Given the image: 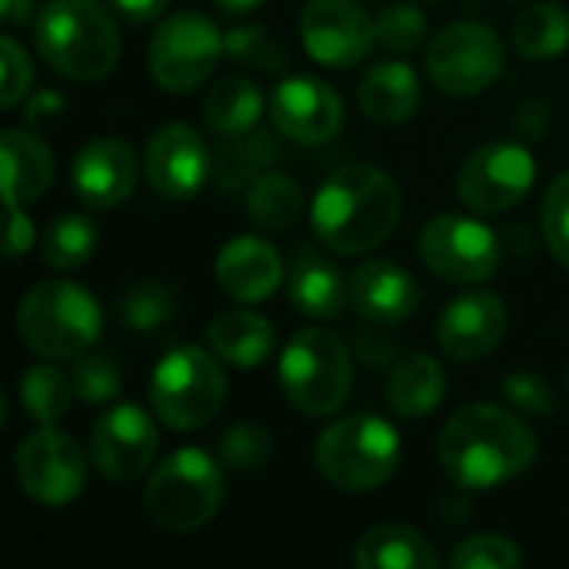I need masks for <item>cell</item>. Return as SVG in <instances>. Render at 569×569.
Returning <instances> with one entry per match:
<instances>
[{
    "label": "cell",
    "mask_w": 569,
    "mask_h": 569,
    "mask_svg": "<svg viewBox=\"0 0 569 569\" xmlns=\"http://www.w3.org/2000/svg\"><path fill=\"white\" fill-rule=\"evenodd\" d=\"M437 453L457 487L493 490L533 467L537 437L517 413L493 403H470L447 420Z\"/></svg>",
    "instance_id": "1"
},
{
    "label": "cell",
    "mask_w": 569,
    "mask_h": 569,
    "mask_svg": "<svg viewBox=\"0 0 569 569\" xmlns=\"http://www.w3.org/2000/svg\"><path fill=\"white\" fill-rule=\"evenodd\" d=\"M403 213L400 187L390 173L370 163H350L333 170L310 207L317 237L347 257L380 247Z\"/></svg>",
    "instance_id": "2"
},
{
    "label": "cell",
    "mask_w": 569,
    "mask_h": 569,
    "mask_svg": "<svg viewBox=\"0 0 569 569\" xmlns=\"http://www.w3.org/2000/svg\"><path fill=\"white\" fill-rule=\"evenodd\" d=\"M40 57L70 80H100L120 60V30L100 0H53L33 23Z\"/></svg>",
    "instance_id": "3"
},
{
    "label": "cell",
    "mask_w": 569,
    "mask_h": 569,
    "mask_svg": "<svg viewBox=\"0 0 569 569\" xmlns=\"http://www.w3.org/2000/svg\"><path fill=\"white\" fill-rule=\"evenodd\" d=\"M400 453L393 423L383 417L353 413L320 433L313 460L330 487L343 493H370L397 473Z\"/></svg>",
    "instance_id": "4"
},
{
    "label": "cell",
    "mask_w": 569,
    "mask_h": 569,
    "mask_svg": "<svg viewBox=\"0 0 569 569\" xmlns=\"http://www.w3.org/2000/svg\"><path fill=\"white\" fill-rule=\"evenodd\" d=\"M17 333L43 360H73L97 343L100 307L70 280H43L20 300Z\"/></svg>",
    "instance_id": "5"
},
{
    "label": "cell",
    "mask_w": 569,
    "mask_h": 569,
    "mask_svg": "<svg viewBox=\"0 0 569 569\" xmlns=\"http://www.w3.org/2000/svg\"><path fill=\"white\" fill-rule=\"evenodd\" d=\"M223 503V470L207 450L183 447L157 463L143 490L147 517L170 533L207 527Z\"/></svg>",
    "instance_id": "6"
},
{
    "label": "cell",
    "mask_w": 569,
    "mask_h": 569,
    "mask_svg": "<svg viewBox=\"0 0 569 569\" xmlns=\"http://www.w3.org/2000/svg\"><path fill=\"white\" fill-rule=\"evenodd\" d=\"M227 400V377L217 353L203 347L170 350L150 377L153 413L170 430H200L207 427Z\"/></svg>",
    "instance_id": "7"
},
{
    "label": "cell",
    "mask_w": 569,
    "mask_h": 569,
    "mask_svg": "<svg viewBox=\"0 0 569 569\" xmlns=\"http://www.w3.org/2000/svg\"><path fill=\"white\" fill-rule=\"evenodd\" d=\"M353 360L330 330H300L280 357V390L303 417H330L343 407Z\"/></svg>",
    "instance_id": "8"
},
{
    "label": "cell",
    "mask_w": 569,
    "mask_h": 569,
    "mask_svg": "<svg viewBox=\"0 0 569 569\" xmlns=\"http://www.w3.org/2000/svg\"><path fill=\"white\" fill-rule=\"evenodd\" d=\"M427 73L437 90L450 97H477L503 73V43L493 27L480 20H457L443 27L427 50Z\"/></svg>",
    "instance_id": "9"
},
{
    "label": "cell",
    "mask_w": 569,
    "mask_h": 569,
    "mask_svg": "<svg viewBox=\"0 0 569 569\" xmlns=\"http://www.w3.org/2000/svg\"><path fill=\"white\" fill-rule=\"evenodd\" d=\"M220 53H223V33L217 30V23L197 10H180L157 27L147 63H150V77L163 90L187 93L213 73Z\"/></svg>",
    "instance_id": "10"
},
{
    "label": "cell",
    "mask_w": 569,
    "mask_h": 569,
    "mask_svg": "<svg viewBox=\"0 0 569 569\" xmlns=\"http://www.w3.org/2000/svg\"><path fill=\"white\" fill-rule=\"evenodd\" d=\"M420 260L447 283H483L500 267V240L473 217L440 213L420 230Z\"/></svg>",
    "instance_id": "11"
},
{
    "label": "cell",
    "mask_w": 569,
    "mask_h": 569,
    "mask_svg": "<svg viewBox=\"0 0 569 569\" xmlns=\"http://www.w3.org/2000/svg\"><path fill=\"white\" fill-rule=\"evenodd\" d=\"M537 180V160L523 143L490 140L480 143L457 177L460 200L477 213L513 210Z\"/></svg>",
    "instance_id": "12"
},
{
    "label": "cell",
    "mask_w": 569,
    "mask_h": 569,
    "mask_svg": "<svg viewBox=\"0 0 569 569\" xmlns=\"http://www.w3.org/2000/svg\"><path fill=\"white\" fill-rule=\"evenodd\" d=\"M13 473L30 500L43 507H63L73 503L87 487V453L73 437L40 427L17 447Z\"/></svg>",
    "instance_id": "13"
},
{
    "label": "cell",
    "mask_w": 569,
    "mask_h": 569,
    "mask_svg": "<svg viewBox=\"0 0 569 569\" xmlns=\"http://www.w3.org/2000/svg\"><path fill=\"white\" fill-rule=\"evenodd\" d=\"M300 37L317 63L347 70L373 50L377 20L357 0H310L300 13Z\"/></svg>",
    "instance_id": "14"
},
{
    "label": "cell",
    "mask_w": 569,
    "mask_h": 569,
    "mask_svg": "<svg viewBox=\"0 0 569 569\" xmlns=\"http://www.w3.org/2000/svg\"><path fill=\"white\" fill-rule=\"evenodd\" d=\"M157 457V427L133 403L110 407L90 430V463L113 483H130L147 473Z\"/></svg>",
    "instance_id": "15"
},
{
    "label": "cell",
    "mask_w": 569,
    "mask_h": 569,
    "mask_svg": "<svg viewBox=\"0 0 569 569\" xmlns=\"http://www.w3.org/2000/svg\"><path fill=\"white\" fill-rule=\"evenodd\" d=\"M270 120L293 143H327L343 127V100L320 77H287L270 93Z\"/></svg>",
    "instance_id": "16"
},
{
    "label": "cell",
    "mask_w": 569,
    "mask_h": 569,
    "mask_svg": "<svg viewBox=\"0 0 569 569\" xmlns=\"http://www.w3.org/2000/svg\"><path fill=\"white\" fill-rule=\"evenodd\" d=\"M147 177L163 200H190L213 177V153L187 123H163L147 143Z\"/></svg>",
    "instance_id": "17"
},
{
    "label": "cell",
    "mask_w": 569,
    "mask_h": 569,
    "mask_svg": "<svg viewBox=\"0 0 569 569\" xmlns=\"http://www.w3.org/2000/svg\"><path fill=\"white\" fill-rule=\"evenodd\" d=\"M507 323L510 317H507L503 300L497 293L477 290V293L457 297L443 310L437 323V340L443 353L453 357L457 363H477L503 343Z\"/></svg>",
    "instance_id": "18"
},
{
    "label": "cell",
    "mask_w": 569,
    "mask_h": 569,
    "mask_svg": "<svg viewBox=\"0 0 569 569\" xmlns=\"http://www.w3.org/2000/svg\"><path fill=\"white\" fill-rule=\"evenodd\" d=\"M70 180L90 210L120 207L137 187V153L120 137H97L77 150Z\"/></svg>",
    "instance_id": "19"
},
{
    "label": "cell",
    "mask_w": 569,
    "mask_h": 569,
    "mask_svg": "<svg viewBox=\"0 0 569 569\" xmlns=\"http://www.w3.org/2000/svg\"><path fill=\"white\" fill-rule=\"evenodd\" d=\"M417 303L420 287L413 273L393 260H367L350 273V307L377 327L410 320Z\"/></svg>",
    "instance_id": "20"
},
{
    "label": "cell",
    "mask_w": 569,
    "mask_h": 569,
    "mask_svg": "<svg viewBox=\"0 0 569 569\" xmlns=\"http://www.w3.org/2000/svg\"><path fill=\"white\" fill-rule=\"evenodd\" d=\"M217 283L237 303H260L283 283V260L263 237H233L213 263Z\"/></svg>",
    "instance_id": "21"
},
{
    "label": "cell",
    "mask_w": 569,
    "mask_h": 569,
    "mask_svg": "<svg viewBox=\"0 0 569 569\" xmlns=\"http://www.w3.org/2000/svg\"><path fill=\"white\" fill-rule=\"evenodd\" d=\"M287 297L293 310L310 320H337L350 303V280H343L323 253L303 243L287 273Z\"/></svg>",
    "instance_id": "22"
},
{
    "label": "cell",
    "mask_w": 569,
    "mask_h": 569,
    "mask_svg": "<svg viewBox=\"0 0 569 569\" xmlns=\"http://www.w3.org/2000/svg\"><path fill=\"white\" fill-rule=\"evenodd\" d=\"M360 110L383 127H397L407 123L417 107H420V77L410 63L400 60H383L373 63L357 90Z\"/></svg>",
    "instance_id": "23"
},
{
    "label": "cell",
    "mask_w": 569,
    "mask_h": 569,
    "mask_svg": "<svg viewBox=\"0 0 569 569\" xmlns=\"http://www.w3.org/2000/svg\"><path fill=\"white\" fill-rule=\"evenodd\" d=\"M0 150H3V200H7V207L40 200L47 193V187L53 183V170H57L50 147L27 130H3Z\"/></svg>",
    "instance_id": "24"
},
{
    "label": "cell",
    "mask_w": 569,
    "mask_h": 569,
    "mask_svg": "<svg viewBox=\"0 0 569 569\" xmlns=\"http://www.w3.org/2000/svg\"><path fill=\"white\" fill-rule=\"evenodd\" d=\"M353 560L360 569H437L440 557L433 550V543L400 523H380L373 530H367L357 547H353Z\"/></svg>",
    "instance_id": "25"
},
{
    "label": "cell",
    "mask_w": 569,
    "mask_h": 569,
    "mask_svg": "<svg viewBox=\"0 0 569 569\" xmlns=\"http://www.w3.org/2000/svg\"><path fill=\"white\" fill-rule=\"evenodd\" d=\"M443 397H447V373L433 357L410 353L393 367L387 383V403L403 420L430 417L443 403Z\"/></svg>",
    "instance_id": "26"
},
{
    "label": "cell",
    "mask_w": 569,
    "mask_h": 569,
    "mask_svg": "<svg viewBox=\"0 0 569 569\" xmlns=\"http://www.w3.org/2000/svg\"><path fill=\"white\" fill-rule=\"evenodd\" d=\"M207 343L210 350L230 363V367H260L270 350H273V323L253 310H230L220 313L210 327H207Z\"/></svg>",
    "instance_id": "27"
},
{
    "label": "cell",
    "mask_w": 569,
    "mask_h": 569,
    "mask_svg": "<svg viewBox=\"0 0 569 569\" xmlns=\"http://www.w3.org/2000/svg\"><path fill=\"white\" fill-rule=\"evenodd\" d=\"M260 113H263V93L247 77H227L213 83L203 97V117L223 137L250 133Z\"/></svg>",
    "instance_id": "28"
},
{
    "label": "cell",
    "mask_w": 569,
    "mask_h": 569,
    "mask_svg": "<svg viewBox=\"0 0 569 569\" xmlns=\"http://www.w3.org/2000/svg\"><path fill=\"white\" fill-rule=\"evenodd\" d=\"M277 147L267 133H237L233 140L220 143L213 153V180L223 193H237L250 187L260 173H267Z\"/></svg>",
    "instance_id": "29"
},
{
    "label": "cell",
    "mask_w": 569,
    "mask_h": 569,
    "mask_svg": "<svg viewBox=\"0 0 569 569\" xmlns=\"http://www.w3.org/2000/svg\"><path fill=\"white\" fill-rule=\"evenodd\" d=\"M247 213L257 227H263L270 233H283L300 220L303 193L290 177L267 170L247 187Z\"/></svg>",
    "instance_id": "30"
},
{
    "label": "cell",
    "mask_w": 569,
    "mask_h": 569,
    "mask_svg": "<svg viewBox=\"0 0 569 569\" xmlns=\"http://www.w3.org/2000/svg\"><path fill=\"white\" fill-rule=\"evenodd\" d=\"M513 47L527 60H553L569 50V10L563 3H537L513 23Z\"/></svg>",
    "instance_id": "31"
},
{
    "label": "cell",
    "mask_w": 569,
    "mask_h": 569,
    "mask_svg": "<svg viewBox=\"0 0 569 569\" xmlns=\"http://www.w3.org/2000/svg\"><path fill=\"white\" fill-rule=\"evenodd\" d=\"M73 397H77V390H73L70 370L63 373L50 363H37V367L23 370V377H20L23 413L30 420H37L40 427H53L57 420H63Z\"/></svg>",
    "instance_id": "32"
},
{
    "label": "cell",
    "mask_w": 569,
    "mask_h": 569,
    "mask_svg": "<svg viewBox=\"0 0 569 569\" xmlns=\"http://www.w3.org/2000/svg\"><path fill=\"white\" fill-rule=\"evenodd\" d=\"M97 240H100V233H97L90 217L63 213L60 220H53L43 230L40 253H43V263L53 267V270H77L93 257Z\"/></svg>",
    "instance_id": "33"
},
{
    "label": "cell",
    "mask_w": 569,
    "mask_h": 569,
    "mask_svg": "<svg viewBox=\"0 0 569 569\" xmlns=\"http://www.w3.org/2000/svg\"><path fill=\"white\" fill-rule=\"evenodd\" d=\"M220 463L230 467V470H240V473H253L260 470L270 453H273V443H270V430L260 427V423H237L230 427L223 437H220Z\"/></svg>",
    "instance_id": "34"
},
{
    "label": "cell",
    "mask_w": 569,
    "mask_h": 569,
    "mask_svg": "<svg viewBox=\"0 0 569 569\" xmlns=\"http://www.w3.org/2000/svg\"><path fill=\"white\" fill-rule=\"evenodd\" d=\"M120 317H123V323L133 333H153V330L170 323V317H173V293L163 283H137L123 297Z\"/></svg>",
    "instance_id": "35"
},
{
    "label": "cell",
    "mask_w": 569,
    "mask_h": 569,
    "mask_svg": "<svg viewBox=\"0 0 569 569\" xmlns=\"http://www.w3.org/2000/svg\"><path fill=\"white\" fill-rule=\"evenodd\" d=\"M223 53L230 60L257 67V70H280L283 67V47L260 23H240L230 33H223Z\"/></svg>",
    "instance_id": "36"
},
{
    "label": "cell",
    "mask_w": 569,
    "mask_h": 569,
    "mask_svg": "<svg viewBox=\"0 0 569 569\" xmlns=\"http://www.w3.org/2000/svg\"><path fill=\"white\" fill-rule=\"evenodd\" d=\"M427 40V17L417 3H393L377 17V43L393 53H413Z\"/></svg>",
    "instance_id": "37"
},
{
    "label": "cell",
    "mask_w": 569,
    "mask_h": 569,
    "mask_svg": "<svg viewBox=\"0 0 569 569\" xmlns=\"http://www.w3.org/2000/svg\"><path fill=\"white\" fill-rule=\"evenodd\" d=\"M70 380L83 403H107L120 393L123 380L113 360L100 353H80L70 360Z\"/></svg>",
    "instance_id": "38"
},
{
    "label": "cell",
    "mask_w": 569,
    "mask_h": 569,
    "mask_svg": "<svg viewBox=\"0 0 569 569\" xmlns=\"http://www.w3.org/2000/svg\"><path fill=\"white\" fill-rule=\"evenodd\" d=\"M450 563L457 569H517L523 563V553L517 550L513 540L507 537H497V533H480V537H470L463 540Z\"/></svg>",
    "instance_id": "39"
},
{
    "label": "cell",
    "mask_w": 569,
    "mask_h": 569,
    "mask_svg": "<svg viewBox=\"0 0 569 569\" xmlns=\"http://www.w3.org/2000/svg\"><path fill=\"white\" fill-rule=\"evenodd\" d=\"M543 237L550 253L569 267V170L553 180L543 197Z\"/></svg>",
    "instance_id": "40"
},
{
    "label": "cell",
    "mask_w": 569,
    "mask_h": 569,
    "mask_svg": "<svg viewBox=\"0 0 569 569\" xmlns=\"http://www.w3.org/2000/svg\"><path fill=\"white\" fill-rule=\"evenodd\" d=\"M500 393H503V400H507L513 410H520V413H527V417H550V413H553V390H550V383H547L543 377H537V373L520 370V373L503 377Z\"/></svg>",
    "instance_id": "41"
},
{
    "label": "cell",
    "mask_w": 569,
    "mask_h": 569,
    "mask_svg": "<svg viewBox=\"0 0 569 569\" xmlns=\"http://www.w3.org/2000/svg\"><path fill=\"white\" fill-rule=\"evenodd\" d=\"M0 57H3V90H0V107H17L27 90H30V80H33V70H30V60H27V50L13 40V37H3L0 40Z\"/></svg>",
    "instance_id": "42"
},
{
    "label": "cell",
    "mask_w": 569,
    "mask_h": 569,
    "mask_svg": "<svg viewBox=\"0 0 569 569\" xmlns=\"http://www.w3.org/2000/svg\"><path fill=\"white\" fill-rule=\"evenodd\" d=\"M10 210V227H7V257H23L33 247V223L20 207H7Z\"/></svg>",
    "instance_id": "43"
},
{
    "label": "cell",
    "mask_w": 569,
    "mask_h": 569,
    "mask_svg": "<svg viewBox=\"0 0 569 569\" xmlns=\"http://www.w3.org/2000/svg\"><path fill=\"white\" fill-rule=\"evenodd\" d=\"M107 3L130 23H150L167 10L170 0H107Z\"/></svg>",
    "instance_id": "44"
},
{
    "label": "cell",
    "mask_w": 569,
    "mask_h": 569,
    "mask_svg": "<svg viewBox=\"0 0 569 569\" xmlns=\"http://www.w3.org/2000/svg\"><path fill=\"white\" fill-rule=\"evenodd\" d=\"M60 107H63V100H60L57 93H50V90H43V93H33V97L27 100V120H30V123H40V120L53 117Z\"/></svg>",
    "instance_id": "45"
},
{
    "label": "cell",
    "mask_w": 569,
    "mask_h": 569,
    "mask_svg": "<svg viewBox=\"0 0 569 569\" xmlns=\"http://www.w3.org/2000/svg\"><path fill=\"white\" fill-rule=\"evenodd\" d=\"M30 10H33V0H3L0 3V17H3V23H27V17H30Z\"/></svg>",
    "instance_id": "46"
},
{
    "label": "cell",
    "mask_w": 569,
    "mask_h": 569,
    "mask_svg": "<svg viewBox=\"0 0 569 569\" xmlns=\"http://www.w3.org/2000/svg\"><path fill=\"white\" fill-rule=\"evenodd\" d=\"M263 0H213V7L220 10V13H227V17H240V13H250V10H257Z\"/></svg>",
    "instance_id": "47"
},
{
    "label": "cell",
    "mask_w": 569,
    "mask_h": 569,
    "mask_svg": "<svg viewBox=\"0 0 569 569\" xmlns=\"http://www.w3.org/2000/svg\"><path fill=\"white\" fill-rule=\"evenodd\" d=\"M567 387H569V383H567Z\"/></svg>",
    "instance_id": "48"
}]
</instances>
